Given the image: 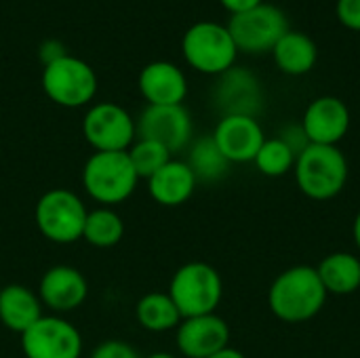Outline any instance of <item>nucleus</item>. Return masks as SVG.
<instances>
[{"instance_id":"5","label":"nucleus","mask_w":360,"mask_h":358,"mask_svg":"<svg viewBox=\"0 0 360 358\" xmlns=\"http://www.w3.org/2000/svg\"><path fill=\"white\" fill-rule=\"evenodd\" d=\"M137 181L127 152H95L82 169V186L99 205L124 203L135 192Z\"/></svg>"},{"instance_id":"15","label":"nucleus","mask_w":360,"mask_h":358,"mask_svg":"<svg viewBox=\"0 0 360 358\" xmlns=\"http://www.w3.org/2000/svg\"><path fill=\"white\" fill-rule=\"evenodd\" d=\"M230 344V327L217 314L184 319L177 327V348L186 358H209Z\"/></svg>"},{"instance_id":"9","label":"nucleus","mask_w":360,"mask_h":358,"mask_svg":"<svg viewBox=\"0 0 360 358\" xmlns=\"http://www.w3.org/2000/svg\"><path fill=\"white\" fill-rule=\"evenodd\" d=\"M82 133L95 152H127L137 137L133 116L112 101H101L86 110Z\"/></svg>"},{"instance_id":"17","label":"nucleus","mask_w":360,"mask_h":358,"mask_svg":"<svg viewBox=\"0 0 360 358\" xmlns=\"http://www.w3.org/2000/svg\"><path fill=\"white\" fill-rule=\"evenodd\" d=\"M137 84L148 106H179L188 95V80L181 68L162 59L148 63L139 72Z\"/></svg>"},{"instance_id":"27","label":"nucleus","mask_w":360,"mask_h":358,"mask_svg":"<svg viewBox=\"0 0 360 358\" xmlns=\"http://www.w3.org/2000/svg\"><path fill=\"white\" fill-rule=\"evenodd\" d=\"M91 358H139L133 346H129L127 342L120 340H108L103 344H99Z\"/></svg>"},{"instance_id":"12","label":"nucleus","mask_w":360,"mask_h":358,"mask_svg":"<svg viewBox=\"0 0 360 358\" xmlns=\"http://www.w3.org/2000/svg\"><path fill=\"white\" fill-rule=\"evenodd\" d=\"M213 99L221 116L257 118L264 108V89L253 72L245 68H230L219 76Z\"/></svg>"},{"instance_id":"1","label":"nucleus","mask_w":360,"mask_h":358,"mask_svg":"<svg viewBox=\"0 0 360 358\" xmlns=\"http://www.w3.org/2000/svg\"><path fill=\"white\" fill-rule=\"evenodd\" d=\"M327 295L316 268L293 266L281 272L270 285L268 306L283 323H306L323 310Z\"/></svg>"},{"instance_id":"29","label":"nucleus","mask_w":360,"mask_h":358,"mask_svg":"<svg viewBox=\"0 0 360 358\" xmlns=\"http://www.w3.org/2000/svg\"><path fill=\"white\" fill-rule=\"evenodd\" d=\"M281 139L291 148V152H293L295 156H300V154L310 146V139H308V135H306L302 122H300V124H289V127L281 133Z\"/></svg>"},{"instance_id":"34","label":"nucleus","mask_w":360,"mask_h":358,"mask_svg":"<svg viewBox=\"0 0 360 358\" xmlns=\"http://www.w3.org/2000/svg\"><path fill=\"white\" fill-rule=\"evenodd\" d=\"M146 358H175L173 354H169V352H154V354H150V357Z\"/></svg>"},{"instance_id":"28","label":"nucleus","mask_w":360,"mask_h":358,"mask_svg":"<svg viewBox=\"0 0 360 358\" xmlns=\"http://www.w3.org/2000/svg\"><path fill=\"white\" fill-rule=\"evenodd\" d=\"M335 15L344 27L360 32V0H338Z\"/></svg>"},{"instance_id":"33","label":"nucleus","mask_w":360,"mask_h":358,"mask_svg":"<svg viewBox=\"0 0 360 358\" xmlns=\"http://www.w3.org/2000/svg\"><path fill=\"white\" fill-rule=\"evenodd\" d=\"M352 236H354V243H356V247H359V251H360V211L356 213V217H354V226H352Z\"/></svg>"},{"instance_id":"22","label":"nucleus","mask_w":360,"mask_h":358,"mask_svg":"<svg viewBox=\"0 0 360 358\" xmlns=\"http://www.w3.org/2000/svg\"><path fill=\"white\" fill-rule=\"evenodd\" d=\"M135 317H137V323L152 333L177 329L179 323L184 321L171 295L160 293V291L143 295L135 306Z\"/></svg>"},{"instance_id":"2","label":"nucleus","mask_w":360,"mask_h":358,"mask_svg":"<svg viewBox=\"0 0 360 358\" xmlns=\"http://www.w3.org/2000/svg\"><path fill=\"white\" fill-rule=\"evenodd\" d=\"M297 188L312 200H331L348 184V160L338 146L310 143L295 160Z\"/></svg>"},{"instance_id":"18","label":"nucleus","mask_w":360,"mask_h":358,"mask_svg":"<svg viewBox=\"0 0 360 358\" xmlns=\"http://www.w3.org/2000/svg\"><path fill=\"white\" fill-rule=\"evenodd\" d=\"M196 177L186 160H169L160 171L148 179L150 196L162 207H179L196 190Z\"/></svg>"},{"instance_id":"6","label":"nucleus","mask_w":360,"mask_h":358,"mask_svg":"<svg viewBox=\"0 0 360 358\" xmlns=\"http://www.w3.org/2000/svg\"><path fill=\"white\" fill-rule=\"evenodd\" d=\"M84 203L70 190L53 188L36 203L34 219L40 234L57 245H70L82 238L86 222Z\"/></svg>"},{"instance_id":"24","label":"nucleus","mask_w":360,"mask_h":358,"mask_svg":"<svg viewBox=\"0 0 360 358\" xmlns=\"http://www.w3.org/2000/svg\"><path fill=\"white\" fill-rule=\"evenodd\" d=\"M122 236H124V222L116 211L108 207L89 211L86 222H84V232H82V238L89 245L97 249H110L118 245Z\"/></svg>"},{"instance_id":"11","label":"nucleus","mask_w":360,"mask_h":358,"mask_svg":"<svg viewBox=\"0 0 360 358\" xmlns=\"http://www.w3.org/2000/svg\"><path fill=\"white\" fill-rule=\"evenodd\" d=\"M137 137L150 139L167 148L171 154L181 152L192 143V116L179 106H146L135 122Z\"/></svg>"},{"instance_id":"13","label":"nucleus","mask_w":360,"mask_h":358,"mask_svg":"<svg viewBox=\"0 0 360 358\" xmlns=\"http://www.w3.org/2000/svg\"><path fill=\"white\" fill-rule=\"evenodd\" d=\"M302 127L310 143L338 146L350 129V110L340 97L333 95L316 97L306 108Z\"/></svg>"},{"instance_id":"7","label":"nucleus","mask_w":360,"mask_h":358,"mask_svg":"<svg viewBox=\"0 0 360 358\" xmlns=\"http://www.w3.org/2000/svg\"><path fill=\"white\" fill-rule=\"evenodd\" d=\"M97 87L95 70L74 55H65L42 70V91L61 108H82L91 103Z\"/></svg>"},{"instance_id":"3","label":"nucleus","mask_w":360,"mask_h":358,"mask_svg":"<svg viewBox=\"0 0 360 358\" xmlns=\"http://www.w3.org/2000/svg\"><path fill=\"white\" fill-rule=\"evenodd\" d=\"M167 293L175 302L181 319L205 317L215 314L224 295V283L211 264L190 262L177 268Z\"/></svg>"},{"instance_id":"25","label":"nucleus","mask_w":360,"mask_h":358,"mask_svg":"<svg viewBox=\"0 0 360 358\" xmlns=\"http://www.w3.org/2000/svg\"><path fill=\"white\" fill-rule=\"evenodd\" d=\"M297 156L291 152V148L281 139V137H272L266 139L264 146L259 148L257 156H255V167L268 175V177H283L289 171H293Z\"/></svg>"},{"instance_id":"10","label":"nucleus","mask_w":360,"mask_h":358,"mask_svg":"<svg viewBox=\"0 0 360 358\" xmlns=\"http://www.w3.org/2000/svg\"><path fill=\"white\" fill-rule=\"evenodd\" d=\"M25 358H80L82 338L78 329L61 317H42L21 333Z\"/></svg>"},{"instance_id":"31","label":"nucleus","mask_w":360,"mask_h":358,"mask_svg":"<svg viewBox=\"0 0 360 358\" xmlns=\"http://www.w3.org/2000/svg\"><path fill=\"white\" fill-rule=\"evenodd\" d=\"M221 6L230 13V15H238V13H245L249 8H255L257 4H262L264 0H219Z\"/></svg>"},{"instance_id":"32","label":"nucleus","mask_w":360,"mask_h":358,"mask_svg":"<svg viewBox=\"0 0 360 358\" xmlns=\"http://www.w3.org/2000/svg\"><path fill=\"white\" fill-rule=\"evenodd\" d=\"M209 358H247L240 350H236V348H224V350H219L217 354H213V357H209Z\"/></svg>"},{"instance_id":"26","label":"nucleus","mask_w":360,"mask_h":358,"mask_svg":"<svg viewBox=\"0 0 360 358\" xmlns=\"http://www.w3.org/2000/svg\"><path fill=\"white\" fill-rule=\"evenodd\" d=\"M131 165L137 173L139 179H150L156 171H160L169 160H171V152L167 148H162L156 141L150 139H135L133 146L127 150Z\"/></svg>"},{"instance_id":"23","label":"nucleus","mask_w":360,"mask_h":358,"mask_svg":"<svg viewBox=\"0 0 360 358\" xmlns=\"http://www.w3.org/2000/svg\"><path fill=\"white\" fill-rule=\"evenodd\" d=\"M186 162L192 169L196 181H205V184L224 179L230 169V162L217 148L213 135H205V137H198L196 141H192Z\"/></svg>"},{"instance_id":"19","label":"nucleus","mask_w":360,"mask_h":358,"mask_svg":"<svg viewBox=\"0 0 360 358\" xmlns=\"http://www.w3.org/2000/svg\"><path fill=\"white\" fill-rule=\"evenodd\" d=\"M38 319H42V302L32 289L23 285L0 289V323L6 329L25 333Z\"/></svg>"},{"instance_id":"16","label":"nucleus","mask_w":360,"mask_h":358,"mask_svg":"<svg viewBox=\"0 0 360 358\" xmlns=\"http://www.w3.org/2000/svg\"><path fill=\"white\" fill-rule=\"evenodd\" d=\"M86 295V279L72 266H53L40 279L38 298L42 306L51 308L53 312H72L84 304Z\"/></svg>"},{"instance_id":"20","label":"nucleus","mask_w":360,"mask_h":358,"mask_svg":"<svg viewBox=\"0 0 360 358\" xmlns=\"http://www.w3.org/2000/svg\"><path fill=\"white\" fill-rule=\"evenodd\" d=\"M272 55L281 72L289 76H304L316 65L319 49L308 34L289 30L272 49Z\"/></svg>"},{"instance_id":"8","label":"nucleus","mask_w":360,"mask_h":358,"mask_svg":"<svg viewBox=\"0 0 360 358\" xmlns=\"http://www.w3.org/2000/svg\"><path fill=\"white\" fill-rule=\"evenodd\" d=\"M228 30L238 53H272L276 42L289 32V19L278 6L262 2L255 8L230 15Z\"/></svg>"},{"instance_id":"4","label":"nucleus","mask_w":360,"mask_h":358,"mask_svg":"<svg viewBox=\"0 0 360 358\" xmlns=\"http://www.w3.org/2000/svg\"><path fill=\"white\" fill-rule=\"evenodd\" d=\"M181 53L190 68L200 74L221 76L234 68L238 49L228 25L217 21H198L190 25L181 38Z\"/></svg>"},{"instance_id":"14","label":"nucleus","mask_w":360,"mask_h":358,"mask_svg":"<svg viewBox=\"0 0 360 358\" xmlns=\"http://www.w3.org/2000/svg\"><path fill=\"white\" fill-rule=\"evenodd\" d=\"M213 139L228 162H253L266 141L264 129L251 116H221L213 131Z\"/></svg>"},{"instance_id":"30","label":"nucleus","mask_w":360,"mask_h":358,"mask_svg":"<svg viewBox=\"0 0 360 358\" xmlns=\"http://www.w3.org/2000/svg\"><path fill=\"white\" fill-rule=\"evenodd\" d=\"M65 55H70L68 49L63 46L61 40H55V38L44 40V42L40 44V49H38V57H40L42 65H49V63H53V61L65 57Z\"/></svg>"},{"instance_id":"21","label":"nucleus","mask_w":360,"mask_h":358,"mask_svg":"<svg viewBox=\"0 0 360 358\" xmlns=\"http://www.w3.org/2000/svg\"><path fill=\"white\" fill-rule=\"evenodd\" d=\"M319 279L327 293L350 295L360 289V260L352 253L335 251L316 266Z\"/></svg>"}]
</instances>
